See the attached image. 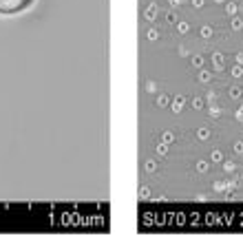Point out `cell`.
Masks as SVG:
<instances>
[{
	"instance_id": "1",
	"label": "cell",
	"mask_w": 243,
	"mask_h": 243,
	"mask_svg": "<svg viewBox=\"0 0 243 243\" xmlns=\"http://www.w3.org/2000/svg\"><path fill=\"white\" fill-rule=\"evenodd\" d=\"M36 0H0V16H16L27 11Z\"/></svg>"
}]
</instances>
